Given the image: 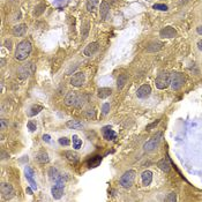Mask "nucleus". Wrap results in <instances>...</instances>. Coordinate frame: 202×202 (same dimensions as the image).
<instances>
[{
	"mask_svg": "<svg viewBox=\"0 0 202 202\" xmlns=\"http://www.w3.org/2000/svg\"><path fill=\"white\" fill-rule=\"evenodd\" d=\"M27 24H24V23H21V24H17V25H15L14 28H13V35L14 36H17V37H22V36H24L25 35V33H27Z\"/></svg>",
	"mask_w": 202,
	"mask_h": 202,
	"instance_id": "nucleus-14",
	"label": "nucleus"
},
{
	"mask_svg": "<svg viewBox=\"0 0 202 202\" xmlns=\"http://www.w3.org/2000/svg\"><path fill=\"white\" fill-rule=\"evenodd\" d=\"M77 96L79 95L76 93H74V91L68 93L66 95V97H65V104L67 106H75V104L77 102Z\"/></svg>",
	"mask_w": 202,
	"mask_h": 202,
	"instance_id": "nucleus-15",
	"label": "nucleus"
},
{
	"mask_svg": "<svg viewBox=\"0 0 202 202\" xmlns=\"http://www.w3.org/2000/svg\"><path fill=\"white\" fill-rule=\"evenodd\" d=\"M42 110H43V106H41V105H33L31 109H30V112H29V115H31V117H33V115H36Z\"/></svg>",
	"mask_w": 202,
	"mask_h": 202,
	"instance_id": "nucleus-32",
	"label": "nucleus"
},
{
	"mask_svg": "<svg viewBox=\"0 0 202 202\" xmlns=\"http://www.w3.org/2000/svg\"><path fill=\"white\" fill-rule=\"evenodd\" d=\"M159 35L161 37H164V38H173L177 35V30L172 27H165L159 31Z\"/></svg>",
	"mask_w": 202,
	"mask_h": 202,
	"instance_id": "nucleus-13",
	"label": "nucleus"
},
{
	"mask_svg": "<svg viewBox=\"0 0 202 202\" xmlns=\"http://www.w3.org/2000/svg\"><path fill=\"white\" fill-rule=\"evenodd\" d=\"M0 125H1V131H4V129H6V127L8 126L5 119H1V120H0Z\"/></svg>",
	"mask_w": 202,
	"mask_h": 202,
	"instance_id": "nucleus-40",
	"label": "nucleus"
},
{
	"mask_svg": "<svg viewBox=\"0 0 202 202\" xmlns=\"http://www.w3.org/2000/svg\"><path fill=\"white\" fill-rule=\"evenodd\" d=\"M196 31H197L199 35H202V25H200V27L196 28Z\"/></svg>",
	"mask_w": 202,
	"mask_h": 202,
	"instance_id": "nucleus-43",
	"label": "nucleus"
},
{
	"mask_svg": "<svg viewBox=\"0 0 202 202\" xmlns=\"http://www.w3.org/2000/svg\"><path fill=\"white\" fill-rule=\"evenodd\" d=\"M5 46H6L8 50H11V49H12V41H11V39H9V41H6V42H5Z\"/></svg>",
	"mask_w": 202,
	"mask_h": 202,
	"instance_id": "nucleus-41",
	"label": "nucleus"
},
{
	"mask_svg": "<svg viewBox=\"0 0 202 202\" xmlns=\"http://www.w3.org/2000/svg\"><path fill=\"white\" fill-rule=\"evenodd\" d=\"M162 46H163V43H161V42H153V43H150L148 45L147 52H157V51H159L162 49Z\"/></svg>",
	"mask_w": 202,
	"mask_h": 202,
	"instance_id": "nucleus-21",
	"label": "nucleus"
},
{
	"mask_svg": "<svg viewBox=\"0 0 202 202\" xmlns=\"http://www.w3.org/2000/svg\"><path fill=\"white\" fill-rule=\"evenodd\" d=\"M99 0H87V9L89 12H95V9L98 6Z\"/></svg>",
	"mask_w": 202,
	"mask_h": 202,
	"instance_id": "nucleus-26",
	"label": "nucleus"
},
{
	"mask_svg": "<svg viewBox=\"0 0 202 202\" xmlns=\"http://www.w3.org/2000/svg\"><path fill=\"white\" fill-rule=\"evenodd\" d=\"M111 94H112V90H111L110 88H99V89H98V93H97V96H98L101 99H104V98H107Z\"/></svg>",
	"mask_w": 202,
	"mask_h": 202,
	"instance_id": "nucleus-23",
	"label": "nucleus"
},
{
	"mask_svg": "<svg viewBox=\"0 0 202 202\" xmlns=\"http://www.w3.org/2000/svg\"><path fill=\"white\" fill-rule=\"evenodd\" d=\"M88 33H89V22H85L84 25L81 29V35H82L83 39H85L87 37H88Z\"/></svg>",
	"mask_w": 202,
	"mask_h": 202,
	"instance_id": "nucleus-31",
	"label": "nucleus"
},
{
	"mask_svg": "<svg viewBox=\"0 0 202 202\" xmlns=\"http://www.w3.org/2000/svg\"><path fill=\"white\" fill-rule=\"evenodd\" d=\"M24 172H25V178H27V180L29 181V185H30V187H31L33 189H37L36 181H35L34 178H33V177H34V170L30 169L29 166H25Z\"/></svg>",
	"mask_w": 202,
	"mask_h": 202,
	"instance_id": "nucleus-11",
	"label": "nucleus"
},
{
	"mask_svg": "<svg viewBox=\"0 0 202 202\" xmlns=\"http://www.w3.org/2000/svg\"><path fill=\"white\" fill-rule=\"evenodd\" d=\"M154 9H157V11H162V12H166L167 11V6L164 5V4H155L153 6Z\"/></svg>",
	"mask_w": 202,
	"mask_h": 202,
	"instance_id": "nucleus-34",
	"label": "nucleus"
},
{
	"mask_svg": "<svg viewBox=\"0 0 202 202\" xmlns=\"http://www.w3.org/2000/svg\"><path fill=\"white\" fill-rule=\"evenodd\" d=\"M98 49H99L98 43L97 42H91V43H89L88 45L85 46V49H84V55L91 57V55H94L98 51Z\"/></svg>",
	"mask_w": 202,
	"mask_h": 202,
	"instance_id": "nucleus-12",
	"label": "nucleus"
},
{
	"mask_svg": "<svg viewBox=\"0 0 202 202\" xmlns=\"http://www.w3.org/2000/svg\"><path fill=\"white\" fill-rule=\"evenodd\" d=\"M157 124H158V120H157V121H155V123H154V124H151V125H150V126H148V127H147V129H150V128H151V127H154V126H156V125H157Z\"/></svg>",
	"mask_w": 202,
	"mask_h": 202,
	"instance_id": "nucleus-45",
	"label": "nucleus"
},
{
	"mask_svg": "<svg viewBox=\"0 0 202 202\" xmlns=\"http://www.w3.org/2000/svg\"><path fill=\"white\" fill-rule=\"evenodd\" d=\"M27 126H28V129L30 131V132H35L36 129H37V126H36V124L34 123V121H28V124H27Z\"/></svg>",
	"mask_w": 202,
	"mask_h": 202,
	"instance_id": "nucleus-36",
	"label": "nucleus"
},
{
	"mask_svg": "<svg viewBox=\"0 0 202 202\" xmlns=\"http://www.w3.org/2000/svg\"><path fill=\"white\" fill-rule=\"evenodd\" d=\"M36 161L38 162V163H41V164H45V163H47L50 159H49V155L46 154V153H39L37 156H36Z\"/></svg>",
	"mask_w": 202,
	"mask_h": 202,
	"instance_id": "nucleus-28",
	"label": "nucleus"
},
{
	"mask_svg": "<svg viewBox=\"0 0 202 202\" xmlns=\"http://www.w3.org/2000/svg\"><path fill=\"white\" fill-rule=\"evenodd\" d=\"M45 7H46V6H45L44 4H41V5L36 6V8H35V11H34V15H35V16H39V15L44 12Z\"/></svg>",
	"mask_w": 202,
	"mask_h": 202,
	"instance_id": "nucleus-33",
	"label": "nucleus"
},
{
	"mask_svg": "<svg viewBox=\"0 0 202 202\" xmlns=\"http://www.w3.org/2000/svg\"><path fill=\"white\" fill-rule=\"evenodd\" d=\"M66 126L71 129H81V128H83L84 125L79 120H68L66 123Z\"/></svg>",
	"mask_w": 202,
	"mask_h": 202,
	"instance_id": "nucleus-19",
	"label": "nucleus"
},
{
	"mask_svg": "<svg viewBox=\"0 0 202 202\" xmlns=\"http://www.w3.org/2000/svg\"><path fill=\"white\" fill-rule=\"evenodd\" d=\"M170 81H171V77H170V74L166 73V72H162L158 74L157 79H156V87L158 89L163 90V89H166L167 87L170 85Z\"/></svg>",
	"mask_w": 202,
	"mask_h": 202,
	"instance_id": "nucleus-5",
	"label": "nucleus"
},
{
	"mask_svg": "<svg viewBox=\"0 0 202 202\" xmlns=\"http://www.w3.org/2000/svg\"><path fill=\"white\" fill-rule=\"evenodd\" d=\"M109 12H110V6H109V4H107L106 1H102V3H101V11H99L101 17H102V19H106Z\"/></svg>",
	"mask_w": 202,
	"mask_h": 202,
	"instance_id": "nucleus-20",
	"label": "nucleus"
},
{
	"mask_svg": "<svg viewBox=\"0 0 202 202\" xmlns=\"http://www.w3.org/2000/svg\"><path fill=\"white\" fill-rule=\"evenodd\" d=\"M0 64H1V67H4V66H5V64H6V60L4 59V58H1V60H0Z\"/></svg>",
	"mask_w": 202,
	"mask_h": 202,
	"instance_id": "nucleus-46",
	"label": "nucleus"
},
{
	"mask_svg": "<svg viewBox=\"0 0 202 202\" xmlns=\"http://www.w3.org/2000/svg\"><path fill=\"white\" fill-rule=\"evenodd\" d=\"M30 73H31V72L28 69V67H27V66H23V67H21V68L19 69V76H20V79H22V80H24V79L29 77Z\"/></svg>",
	"mask_w": 202,
	"mask_h": 202,
	"instance_id": "nucleus-27",
	"label": "nucleus"
},
{
	"mask_svg": "<svg viewBox=\"0 0 202 202\" xmlns=\"http://www.w3.org/2000/svg\"><path fill=\"white\" fill-rule=\"evenodd\" d=\"M127 75L126 74H121V75H119V77H118V80H117V87H118V89H123L124 87H125V84L127 83Z\"/></svg>",
	"mask_w": 202,
	"mask_h": 202,
	"instance_id": "nucleus-25",
	"label": "nucleus"
},
{
	"mask_svg": "<svg viewBox=\"0 0 202 202\" xmlns=\"http://www.w3.org/2000/svg\"><path fill=\"white\" fill-rule=\"evenodd\" d=\"M73 148L74 149H80L82 147V140L79 139L77 135H73Z\"/></svg>",
	"mask_w": 202,
	"mask_h": 202,
	"instance_id": "nucleus-29",
	"label": "nucleus"
},
{
	"mask_svg": "<svg viewBox=\"0 0 202 202\" xmlns=\"http://www.w3.org/2000/svg\"><path fill=\"white\" fill-rule=\"evenodd\" d=\"M141 179H142V184H143L144 186L150 185L151 181H153V172L149 171V170L143 171L142 175H141Z\"/></svg>",
	"mask_w": 202,
	"mask_h": 202,
	"instance_id": "nucleus-16",
	"label": "nucleus"
},
{
	"mask_svg": "<svg viewBox=\"0 0 202 202\" xmlns=\"http://www.w3.org/2000/svg\"><path fill=\"white\" fill-rule=\"evenodd\" d=\"M1 156H3V157H1V159H5V158H7L6 156H8V155H7L5 151H3V153H1Z\"/></svg>",
	"mask_w": 202,
	"mask_h": 202,
	"instance_id": "nucleus-47",
	"label": "nucleus"
},
{
	"mask_svg": "<svg viewBox=\"0 0 202 202\" xmlns=\"http://www.w3.org/2000/svg\"><path fill=\"white\" fill-rule=\"evenodd\" d=\"M65 156H66V158L71 162V163H77L79 162V155L75 153V151H72V150H68V151H66L65 153Z\"/></svg>",
	"mask_w": 202,
	"mask_h": 202,
	"instance_id": "nucleus-22",
	"label": "nucleus"
},
{
	"mask_svg": "<svg viewBox=\"0 0 202 202\" xmlns=\"http://www.w3.org/2000/svg\"><path fill=\"white\" fill-rule=\"evenodd\" d=\"M85 102H87V96L85 95H79L77 96V102H76L75 106L80 109V107H82L85 104Z\"/></svg>",
	"mask_w": 202,
	"mask_h": 202,
	"instance_id": "nucleus-30",
	"label": "nucleus"
},
{
	"mask_svg": "<svg viewBox=\"0 0 202 202\" xmlns=\"http://www.w3.org/2000/svg\"><path fill=\"white\" fill-rule=\"evenodd\" d=\"M49 176H50V179L51 180H54V181H64V178L63 176L59 173L58 169L55 167H51L49 170Z\"/></svg>",
	"mask_w": 202,
	"mask_h": 202,
	"instance_id": "nucleus-17",
	"label": "nucleus"
},
{
	"mask_svg": "<svg viewBox=\"0 0 202 202\" xmlns=\"http://www.w3.org/2000/svg\"><path fill=\"white\" fill-rule=\"evenodd\" d=\"M0 191H1V196L4 200H9L14 196V188L8 183H3L1 187H0Z\"/></svg>",
	"mask_w": 202,
	"mask_h": 202,
	"instance_id": "nucleus-6",
	"label": "nucleus"
},
{
	"mask_svg": "<svg viewBox=\"0 0 202 202\" xmlns=\"http://www.w3.org/2000/svg\"><path fill=\"white\" fill-rule=\"evenodd\" d=\"M59 143L61 144V146H68V144H69V140L67 137H61V139H59Z\"/></svg>",
	"mask_w": 202,
	"mask_h": 202,
	"instance_id": "nucleus-39",
	"label": "nucleus"
},
{
	"mask_svg": "<svg viewBox=\"0 0 202 202\" xmlns=\"http://www.w3.org/2000/svg\"><path fill=\"white\" fill-rule=\"evenodd\" d=\"M135 177H136V172L134 170H128L126 171L124 175L121 176L119 183L121 185V187L124 188H129L133 186L134 181H135Z\"/></svg>",
	"mask_w": 202,
	"mask_h": 202,
	"instance_id": "nucleus-2",
	"label": "nucleus"
},
{
	"mask_svg": "<svg viewBox=\"0 0 202 202\" xmlns=\"http://www.w3.org/2000/svg\"><path fill=\"white\" fill-rule=\"evenodd\" d=\"M109 111H110V104H109V103H104L103 106H102V112H103V114H107Z\"/></svg>",
	"mask_w": 202,
	"mask_h": 202,
	"instance_id": "nucleus-38",
	"label": "nucleus"
},
{
	"mask_svg": "<svg viewBox=\"0 0 202 202\" xmlns=\"http://www.w3.org/2000/svg\"><path fill=\"white\" fill-rule=\"evenodd\" d=\"M85 117L88 118V119H96V112H95V110H88L85 112Z\"/></svg>",
	"mask_w": 202,
	"mask_h": 202,
	"instance_id": "nucleus-35",
	"label": "nucleus"
},
{
	"mask_svg": "<svg viewBox=\"0 0 202 202\" xmlns=\"http://www.w3.org/2000/svg\"><path fill=\"white\" fill-rule=\"evenodd\" d=\"M43 140H44L45 142H50L51 137H50V135H47V134H44V135H43Z\"/></svg>",
	"mask_w": 202,
	"mask_h": 202,
	"instance_id": "nucleus-42",
	"label": "nucleus"
},
{
	"mask_svg": "<svg viewBox=\"0 0 202 202\" xmlns=\"http://www.w3.org/2000/svg\"><path fill=\"white\" fill-rule=\"evenodd\" d=\"M157 165H158V167L162 170V171H164V172H170V170H171V164H170V162H169V159L167 158H163V159H161L158 163H157Z\"/></svg>",
	"mask_w": 202,
	"mask_h": 202,
	"instance_id": "nucleus-18",
	"label": "nucleus"
},
{
	"mask_svg": "<svg viewBox=\"0 0 202 202\" xmlns=\"http://www.w3.org/2000/svg\"><path fill=\"white\" fill-rule=\"evenodd\" d=\"M84 81H85V76H84V73L82 72H77L75 73L72 79H71V84L76 87V88H80V87H82L84 84Z\"/></svg>",
	"mask_w": 202,
	"mask_h": 202,
	"instance_id": "nucleus-8",
	"label": "nucleus"
},
{
	"mask_svg": "<svg viewBox=\"0 0 202 202\" xmlns=\"http://www.w3.org/2000/svg\"><path fill=\"white\" fill-rule=\"evenodd\" d=\"M33 51V45L29 41H22L17 44L15 50V58L17 60H24L30 55Z\"/></svg>",
	"mask_w": 202,
	"mask_h": 202,
	"instance_id": "nucleus-1",
	"label": "nucleus"
},
{
	"mask_svg": "<svg viewBox=\"0 0 202 202\" xmlns=\"http://www.w3.org/2000/svg\"><path fill=\"white\" fill-rule=\"evenodd\" d=\"M170 77H171V81H170V84L172 87L173 90H179L181 87L184 85L185 83V75L183 73H179V72H175L170 74Z\"/></svg>",
	"mask_w": 202,
	"mask_h": 202,
	"instance_id": "nucleus-3",
	"label": "nucleus"
},
{
	"mask_svg": "<svg viewBox=\"0 0 202 202\" xmlns=\"http://www.w3.org/2000/svg\"><path fill=\"white\" fill-rule=\"evenodd\" d=\"M27 191H28V193H29V194H33V191H31V188H30V187H28V188H27Z\"/></svg>",
	"mask_w": 202,
	"mask_h": 202,
	"instance_id": "nucleus-48",
	"label": "nucleus"
},
{
	"mask_svg": "<svg viewBox=\"0 0 202 202\" xmlns=\"http://www.w3.org/2000/svg\"><path fill=\"white\" fill-rule=\"evenodd\" d=\"M64 181H55V184L52 186L51 188V193H52V196L55 199V200H59L61 199L63 194H64Z\"/></svg>",
	"mask_w": 202,
	"mask_h": 202,
	"instance_id": "nucleus-7",
	"label": "nucleus"
},
{
	"mask_svg": "<svg viewBox=\"0 0 202 202\" xmlns=\"http://www.w3.org/2000/svg\"><path fill=\"white\" fill-rule=\"evenodd\" d=\"M150 94H151V88H150L149 84L141 85L136 91V95H137L139 98H147V97L150 96Z\"/></svg>",
	"mask_w": 202,
	"mask_h": 202,
	"instance_id": "nucleus-9",
	"label": "nucleus"
},
{
	"mask_svg": "<svg viewBox=\"0 0 202 202\" xmlns=\"http://www.w3.org/2000/svg\"><path fill=\"white\" fill-rule=\"evenodd\" d=\"M101 162H102V156H99V155L94 156V157H91V159H89L88 166L89 167H96V166H98L101 164Z\"/></svg>",
	"mask_w": 202,
	"mask_h": 202,
	"instance_id": "nucleus-24",
	"label": "nucleus"
},
{
	"mask_svg": "<svg viewBox=\"0 0 202 202\" xmlns=\"http://www.w3.org/2000/svg\"><path fill=\"white\" fill-rule=\"evenodd\" d=\"M102 134L104 136L105 140H109V141H113L117 139V133H115L110 126H104L102 128Z\"/></svg>",
	"mask_w": 202,
	"mask_h": 202,
	"instance_id": "nucleus-10",
	"label": "nucleus"
},
{
	"mask_svg": "<svg viewBox=\"0 0 202 202\" xmlns=\"http://www.w3.org/2000/svg\"><path fill=\"white\" fill-rule=\"evenodd\" d=\"M162 137H163L162 132L156 133L149 141H147L146 143H144V147H143L144 150H146V151H153V150H155V149L158 147V144H159Z\"/></svg>",
	"mask_w": 202,
	"mask_h": 202,
	"instance_id": "nucleus-4",
	"label": "nucleus"
},
{
	"mask_svg": "<svg viewBox=\"0 0 202 202\" xmlns=\"http://www.w3.org/2000/svg\"><path fill=\"white\" fill-rule=\"evenodd\" d=\"M176 200H177V195H176V193H170L169 196L165 199V201H167V202H175Z\"/></svg>",
	"mask_w": 202,
	"mask_h": 202,
	"instance_id": "nucleus-37",
	"label": "nucleus"
},
{
	"mask_svg": "<svg viewBox=\"0 0 202 202\" xmlns=\"http://www.w3.org/2000/svg\"><path fill=\"white\" fill-rule=\"evenodd\" d=\"M197 47H199L200 51H202V39H200V41L197 42Z\"/></svg>",
	"mask_w": 202,
	"mask_h": 202,
	"instance_id": "nucleus-44",
	"label": "nucleus"
}]
</instances>
